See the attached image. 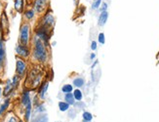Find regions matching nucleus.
I'll list each match as a JSON object with an SVG mask.
<instances>
[{
	"mask_svg": "<svg viewBox=\"0 0 159 122\" xmlns=\"http://www.w3.org/2000/svg\"><path fill=\"white\" fill-rule=\"evenodd\" d=\"M6 62V48L4 39L0 36V69H2Z\"/></svg>",
	"mask_w": 159,
	"mask_h": 122,
	"instance_id": "12",
	"label": "nucleus"
},
{
	"mask_svg": "<svg viewBox=\"0 0 159 122\" xmlns=\"http://www.w3.org/2000/svg\"><path fill=\"white\" fill-rule=\"evenodd\" d=\"M82 119L86 122H91L93 120V114L90 111H84L82 112Z\"/></svg>",
	"mask_w": 159,
	"mask_h": 122,
	"instance_id": "25",
	"label": "nucleus"
},
{
	"mask_svg": "<svg viewBox=\"0 0 159 122\" xmlns=\"http://www.w3.org/2000/svg\"><path fill=\"white\" fill-rule=\"evenodd\" d=\"M15 9L18 13L24 11V0H15Z\"/></svg>",
	"mask_w": 159,
	"mask_h": 122,
	"instance_id": "24",
	"label": "nucleus"
},
{
	"mask_svg": "<svg viewBox=\"0 0 159 122\" xmlns=\"http://www.w3.org/2000/svg\"><path fill=\"white\" fill-rule=\"evenodd\" d=\"M107 8H108L107 3V2H103V3H102V5H101L100 10H101V12H106V11H107Z\"/></svg>",
	"mask_w": 159,
	"mask_h": 122,
	"instance_id": "30",
	"label": "nucleus"
},
{
	"mask_svg": "<svg viewBox=\"0 0 159 122\" xmlns=\"http://www.w3.org/2000/svg\"><path fill=\"white\" fill-rule=\"evenodd\" d=\"M32 58L40 65H46L49 61V50L48 47L36 37L35 35L32 38Z\"/></svg>",
	"mask_w": 159,
	"mask_h": 122,
	"instance_id": "2",
	"label": "nucleus"
},
{
	"mask_svg": "<svg viewBox=\"0 0 159 122\" xmlns=\"http://www.w3.org/2000/svg\"><path fill=\"white\" fill-rule=\"evenodd\" d=\"M56 122H59V121H56Z\"/></svg>",
	"mask_w": 159,
	"mask_h": 122,
	"instance_id": "40",
	"label": "nucleus"
},
{
	"mask_svg": "<svg viewBox=\"0 0 159 122\" xmlns=\"http://www.w3.org/2000/svg\"><path fill=\"white\" fill-rule=\"evenodd\" d=\"M82 122H86V121H84V120H83V121H82Z\"/></svg>",
	"mask_w": 159,
	"mask_h": 122,
	"instance_id": "39",
	"label": "nucleus"
},
{
	"mask_svg": "<svg viewBox=\"0 0 159 122\" xmlns=\"http://www.w3.org/2000/svg\"><path fill=\"white\" fill-rule=\"evenodd\" d=\"M49 84H50L49 80H44V81H42V83H41L40 86L38 87L36 95L38 96V98L41 102H44L46 100L48 89H49Z\"/></svg>",
	"mask_w": 159,
	"mask_h": 122,
	"instance_id": "8",
	"label": "nucleus"
},
{
	"mask_svg": "<svg viewBox=\"0 0 159 122\" xmlns=\"http://www.w3.org/2000/svg\"><path fill=\"white\" fill-rule=\"evenodd\" d=\"M19 122H25L24 120H19Z\"/></svg>",
	"mask_w": 159,
	"mask_h": 122,
	"instance_id": "38",
	"label": "nucleus"
},
{
	"mask_svg": "<svg viewBox=\"0 0 159 122\" xmlns=\"http://www.w3.org/2000/svg\"><path fill=\"white\" fill-rule=\"evenodd\" d=\"M49 0H34L33 2V10L38 14H42L46 10Z\"/></svg>",
	"mask_w": 159,
	"mask_h": 122,
	"instance_id": "9",
	"label": "nucleus"
},
{
	"mask_svg": "<svg viewBox=\"0 0 159 122\" xmlns=\"http://www.w3.org/2000/svg\"><path fill=\"white\" fill-rule=\"evenodd\" d=\"M91 50L92 51H96L97 48H98V43H97V41H95V40H93V41L91 42Z\"/></svg>",
	"mask_w": 159,
	"mask_h": 122,
	"instance_id": "32",
	"label": "nucleus"
},
{
	"mask_svg": "<svg viewBox=\"0 0 159 122\" xmlns=\"http://www.w3.org/2000/svg\"><path fill=\"white\" fill-rule=\"evenodd\" d=\"M15 51H16V54L17 56L20 59H29L30 56V49L29 46H25V45H22V44H17L16 48H15Z\"/></svg>",
	"mask_w": 159,
	"mask_h": 122,
	"instance_id": "7",
	"label": "nucleus"
},
{
	"mask_svg": "<svg viewBox=\"0 0 159 122\" xmlns=\"http://www.w3.org/2000/svg\"><path fill=\"white\" fill-rule=\"evenodd\" d=\"M102 3V0H94V1L92 2V5H91L92 10H98V9H100Z\"/></svg>",
	"mask_w": 159,
	"mask_h": 122,
	"instance_id": "28",
	"label": "nucleus"
},
{
	"mask_svg": "<svg viewBox=\"0 0 159 122\" xmlns=\"http://www.w3.org/2000/svg\"><path fill=\"white\" fill-rule=\"evenodd\" d=\"M10 104H11L10 98H6L3 103L1 104V106H0V118H2L5 115L6 111H8V108L10 106Z\"/></svg>",
	"mask_w": 159,
	"mask_h": 122,
	"instance_id": "16",
	"label": "nucleus"
},
{
	"mask_svg": "<svg viewBox=\"0 0 159 122\" xmlns=\"http://www.w3.org/2000/svg\"><path fill=\"white\" fill-rule=\"evenodd\" d=\"M14 91H15V89H14V87H13L12 81H11V79H8L5 83L4 89L2 90V95L6 98H9V96H11Z\"/></svg>",
	"mask_w": 159,
	"mask_h": 122,
	"instance_id": "13",
	"label": "nucleus"
},
{
	"mask_svg": "<svg viewBox=\"0 0 159 122\" xmlns=\"http://www.w3.org/2000/svg\"><path fill=\"white\" fill-rule=\"evenodd\" d=\"M95 59H96V54L95 53H91V55H90V60L94 61Z\"/></svg>",
	"mask_w": 159,
	"mask_h": 122,
	"instance_id": "33",
	"label": "nucleus"
},
{
	"mask_svg": "<svg viewBox=\"0 0 159 122\" xmlns=\"http://www.w3.org/2000/svg\"><path fill=\"white\" fill-rule=\"evenodd\" d=\"M27 73V64L24 59H20V58H17L16 61V74L23 78L26 75Z\"/></svg>",
	"mask_w": 159,
	"mask_h": 122,
	"instance_id": "6",
	"label": "nucleus"
},
{
	"mask_svg": "<svg viewBox=\"0 0 159 122\" xmlns=\"http://www.w3.org/2000/svg\"><path fill=\"white\" fill-rule=\"evenodd\" d=\"M74 90V87L72 84H70V83H66L65 85H63V87H61V93L64 94H68V93H72V91Z\"/></svg>",
	"mask_w": 159,
	"mask_h": 122,
	"instance_id": "22",
	"label": "nucleus"
},
{
	"mask_svg": "<svg viewBox=\"0 0 159 122\" xmlns=\"http://www.w3.org/2000/svg\"><path fill=\"white\" fill-rule=\"evenodd\" d=\"M77 116V111H75V108H72L70 107V111H67V117L70 118V119H75Z\"/></svg>",
	"mask_w": 159,
	"mask_h": 122,
	"instance_id": "27",
	"label": "nucleus"
},
{
	"mask_svg": "<svg viewBox=\"0 0 159 122\" xmlns=\"http://www.w3.org/2000/svg\"><path fill=\"white\" fill-rule=\"evenodd\" d=\"M34 114L32 115H36V114H41V113H47V108L44 105L43 102H40L37 105H35L33 106V111Z\"/></svg>",
	"mask_w": 159,
	"mask_h": 122,
	"instance_id": "14",
	"label": "nucleus"
},
{
	"mask_svg": "<svg viewBox=\"0 0 159 122\" xmlns=\"http://www.w3.org/2000/svg\"><path fill=\"white\" fill-rule=\"evenodd\" d=\"M73 1H74V4H77V1H78V0H73Z\"/></svg>",
	"mask_w": 159,
	"mask_h": 122,
	"instance_id": "37",
	"label": "nucleus"
},
{
	"mask_svg": "<svg viewBox=\"0 0 159 122\" xmlns=\"http://www.w3.org/2000/svg\"><path fill=\"white\" fill-rule=\"evenodd\" d=\"M24 15H25V17L27 21H30V20H32L34 17H35V11H34L33 9H29V10L25 11Z\"/></svg>",
	"mask_w": 159,
	"mask_h": 122,
	"instance_id": "23",
	"label": "nucleus"
},
{
	"mask_svg": "<svg viewBox=\"0 0 159 122\" xmlns=\"http://www.w3.org/2000/svg\"><path fill=\"white\" fill-rule=\"evenodd\" d=\"M0 31L2 33V36L6 35L7 33L9 32V23H8V19H7L5 12H3V14L1 16V21H0Z\"/></svg>",
	"mask_w": 159,
	"mask_h": 122,
	"instance_id": "11",
	"label": "nucleus"
},
{
	"mask_svg": "<svg viewBox=\"0 0 159 122\" xmlns=\"http://www.w3.org/2000/svg\"><path fill=\"white\" fill-rule=\"evenodd\" d=\"M72 85H73V87L80 89V88H82L83 86L85 85V79L83 78V77H80V76L74 78L72 80Z\"/></svg>",
	"mask_w": 159,
	"mask_h": 122,
	"instance_id": "18",
	"label": "nucleus"
},
{
	"mask_svg": "<svg viewBox=\"0 0 159 122\" xmlns=\"http://www.w3.org/2000/svg\"><path fill=\"white\" fill-rule=\"evenodd\" d=\"M37 25H42L48 29L53 30V28L55 25V17L53 16L51 11H47L45 13L44 16L41 18V20L39 21Z\"/></svg>",
	"mask_w": 159,
	"mask_h": 122,
	"instance_id": "5",
	"label": "nucleus"
},
{
	"mask_svg": "<svg viewBox=\"0 0 159 122\" xmlns=\"http://www.w3.org/2000/svg\"><path fill=\"white\" fill-rule=\"evenodd\" d=\"M19 120L20 119L16 116V115H11L7 122H19Z\"/></svg>",
	"mask_w": 159,
	"mask_h": 122,
	"instance_id": "31",
	"label": "nucleus"
},
{
	"mask_svg": "<svg viewBox=\"0 0 159 122\" xmlns=\"http://www.w3.org/2000/svg\"><path fill=\"white\" fill-rule=\"evenodd\" d=\"M30 122H49V116H48L47 113L32 115V118Z\"/></svg>",
	"mask_w": 159,
	"mask_h": 122,
	"instance_id": "15",
	"label": "nucleus"
},
{
	"mask_svg": "<svg viewBox=\"0 0 159 122\" xmlns=\"http://www.w3.org/2000/svg\"><path fill=\"white\" fill-rule=\"evenodd\" d=\"M44 70L40 66H35L32 69L27 71L26 77L25 80L24 89H27L30 91H33L38 89L40 84L42 83L43 77H44Z\"/></svg>",
	"mask_w": 159,
	"mask_h": 122,
	"instance_id": "1",
	"label": "nucleus"
},
{
	"mask_svg": "<svg viewBox=\"0 0 159 122\" xmlns=\"http://www.w3.org/2000/svg\"><path fill=\"white\" fill-rule=\"evenodd\" d=\"M30 92L31 91L27 90V89H24L22 94H20V106H23V108H25L27 105L32 102V99L30 97Z\"/></svg>",
	"mask_w": 159,
	"mask_h": 122,
	"instance_id": "10",
	"label": "nucleus"
},
{
	"mask_svg": "<svg viewBox=\"0 0 159 122\" xmlns=\"http://www.w3.org/2000/svg\"><path fill=\"white\" fill-rule=\"evenodd\" d=\"M64 101L66 102V103H67L68 105H70V106H73L75 105V103H76V101H75L74 97L72 93H68V94H65L64 96Z\"/></svg>",
	"mask_w": 159,
	"mask_h": 122,
	"instance_id": "19",
	"label": "nucleus"
},
{
	"mask_svg": "<svg viewBox=\"0 0 159 122\" xmlns=\"http://www.w3.org/2000/svg\"><path fill=\"white\" fill-rule=\"evenodd\" d=\"M30 41V25L29 23H23L20 28V36H19V43L29 46Z\"/></svg>",
	"mask_w": 159,
	"mask_h": 122,
	"instance_id": "4",
	"label": "nucleus"
},
{
	"mask_svg": "<svg viewBox=\"0 0 159 122\" xmlns=\"http://www.w3.org/2000/svg\"><path fill=\"white\" fill-rule=\"evenodd\" d=\"M98 42L101 45H103L106 43V36H105V33L103 32H100L99 35H98Z\"/></svg>",
	"mask_w": 159,
	"mask_h": 122,
	"instance_id": "29",
	"label": "nucleus"
},
{
	"mask_svg": "<svg viewBox=\"0 0 159 122\" xmlns=\"http://www.w3.org/2000/svg\"><path fill=\"white\" fill-rule=\"evenodd\" d=\"M1 96H2V88L0 86V98H1Z\"/></svg>",
	"mask_w": 159,
	"mask_h": 122,
	"instance_id": "35",
	"label": "nucleus"
},
{
	"mask_svg": "<svg viewBox=\"0 0 159 122\" xmlns=\"http://www.w3.org/2000/svg\"><path fill=\"white\" fill-rule=\"evenodd\" d=\"M11 81H12V84H13V87H14V89H17V88L19 87V85H20V77H19L17 74L16 75H14L13 76V78L11 79Z\"/></svg>",
	"mask_w": 159,
	"mask_h": 122,
	"instance_id": "26",
	"label": "nucleus"
},
{
	"mask_svg": "<svg viewBox=\"0 0 159 122\" xmlns=\"http://www.w3.org/2000/svg\"><path fill=\"white\" fill-rule=\"evenodd\" d=\"M72 95L76 102H82L83 100V92L78 89V88H75V89L72 91Z\"/></svg>",
	"mask_w": 159,
	"mask_h": 122,
	"instance_id": "21",
	"label": "nucleus"
},
{
	"mask_svg": "<svg viewBox=\"0 0 159 122\" xmlns=\"http://www.w3.org/2000/svg\"><path fill=\"white\" fill-rule=\"evenodd\" d=\"M58 107H59L60 111H61V112H67L68 111H70V108L71 106L68 105L67 103H66L65 101H60L59 104H58Z\"/></svg>",
	"mask_w": 159,
	"mask_h": 122,
	"instance_id": "20",
	"label": "nucleus"
},
{
	"mask_svg": "<svg viewBox=\"0 0 159 122\" xmlns=\"http://www.w3.org/2000/svg\"><path fill=\"white\" fill-rule=\"evenodd\" d=\"M107 19H108V12L107 11L101 12V14L99 16V19H98V25L99 26H103L107 24Z\"/></svg>",
	"mask_w": 159,
	"mask_h": 122,
	"instance_id": "17",
	"label": "nucleus"
},
{
	"mask_svg": "<svg viewBox=\"0 0 159 122\" xmlns=\"http://www.w3.org/2000/svg\"><path fill=\"white\" fill-rule=\"evenodd\" d=\"M51 44H52V46H56V41H53Z\"/></svg>",
	"mask_w": 159,
	"mask_h": 122,
	"instance_id": "36",
	"label": "nucleus"
},
{
	"mask_svg": "<svg viewBox=\"0 0 159 122\" xmlns=\"http://www.w3.org/2000/svg\"><path fill=\"white\" fill-rule=\"evenodd\" d=\"M34 32H35V35L36 37H38L41 41H42L48 48L50 47V39H51V35H52V30L51 29H48L46 28H44V26L42 25H37L35 28V30H34Z\"/></svg>",
	"mask_w": 159,
	"mask_h": 122,
	"instance_id": "3",
	"label": "nucleus"
},
{
	"mask_svg": "<svg viewBox=\"0 0 159 122\" xmlns=\"http://www.w3.org/2000/svg\"><path fill=\"white\" fill-rule=\"evenodd\" d=\"M98 63H99V62H98V61H97V60H96V61H95V62L93 63V65L91 66V69L93 70V69H94V67H95V66H96L97 65H98Z\"/></svg>",
	"mask_w": 159,
	"mask_h": 122,
	"instance_id": "34",
	"label": "nucleus"
}]
</instances>
